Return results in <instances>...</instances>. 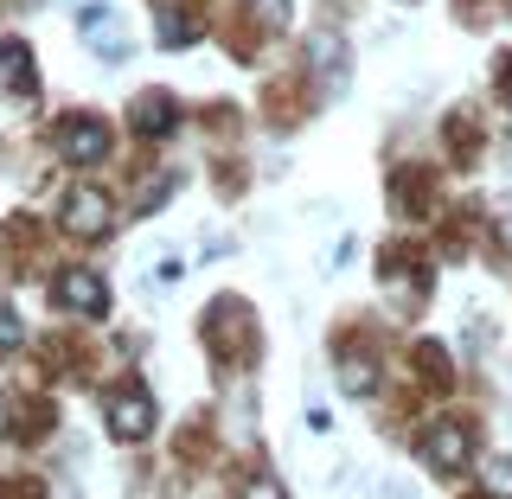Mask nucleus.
<instances>
[{
	"mask_svg": "<svg viewBox=\"0 0 512 499\" xmlns=\"http://www.w3.org/2000/svg\"><path fill=\"white\" fill-rule=\"evenodd\" d=\"M58 148H64V160L90 167V160H103V154H109V128L96 122V116H71V122L58 128Z\"/></svg>",
	"mask_w": 512,
	"mask_h": 499,
	"instance_id": "20e7f679",
	"label": "nucleus"
},
{
	"mask_svg": "<svg viewBox=\"0 0 512 499\" xmlns=\"http://www.w3.org/2000/svg\"><path fill=\"white\" fill-rule=\"evenodd\" d=\"M173 122H180V116H173V96L167 90H148L135 103V135H173Z\"/></svg>",
	"mask_w": 512,
	"mask_h": 499,
	"instance_id": "423d86ee",
	"label": "nucleus"
},
{
	"mask_svg": "<svg viewBox=\"0 0 512 499\" xmlns=\"http://www.w3.org/2000/svg\"><path fill=\"white\" fill-rule=\"evenodd\" d=\"M506 96H512V64H506Z\"/></svg>",
	"mask_w": 512,
	"mask_h": 499,
	"instance_id": "f3484780",
	"label": "nucleus"
},
{
	"mask_svg": "<svg viewBox=\"0 0 512 499\" xmlns=\"http://www.w3.org/2000/svg\"><path fill=\"white\" fill-rule=\"evenodd\" d=\"M20 340H26V327H20V320H13V314H0V352H13Z\"/></svg>",
	"mask_w": 512,
	"mask_h": 499,
	"instance_id": "4468645a",
	"label": "nucleus"
},
{
	"mask_svg": "<svg viewBox=\"0 0 512 499\" xmlns=\"http://www.w3.org/2000/svg\"><path fill=\"white\" fill-rule=\"evenodd\" d=\"M244 499H288V493H282L276 474H250V480H244Z\"/></svg>",
	"mask_w": 512,
	"mask_h": 499,
	"instance_id": "f8f14e48",
	"label": "nucleus"
},
{
	"mask_svg": "<svg viewBox=\"0 0 512 499\" xmlns=\"http://www.w3.org/2000/svg\"><path fill=\"white\" fill-rule=\"evenodd\" d=\"M192 32H199V26H192V20H186V13H173V7H167V13H160V39H167V45H186V39H192Z\"/></svg>",
	"mask_w": 512,
	"mask_h": 499,
	"instance_id": "9b49d317",
	"label": "nucleus"
},
{
	"mask_svg": "<svg viewBox=\"0 0 512 499\" xmlns=\"http://www.w3.org/2000/svg\"><path fill=\"white\" fill-rule=\"evenodd\" d=\"M0 499H39V493H32V487H7V493H0Z\"/></svg>",
	"mask_w": 512,
	"mask_h": 499,
	"instance_id": "dca6fc26",
	"label": "nucleus"
},
{
	"mask_svg": "<svg viewBox=\"0 0 512 499\" xmlns=\"http://www.w3.org/2000/svg\"><path fill=\"white\" fill-rule=\"evenodd\" d=\"M0 84L13 96H32V52L20 39H0Z\"/></svg>",
	"mask_w": 512,
	"mask_h": 499,
	"instance_id": "0eeeda50",
	"label": "nucleus"
},
{
	"mask_svg": "<svg viewBox=\"0 0 512 499\" xmlns=\"http://www.w3.org/2000/svg\"><path fill=\"white\" fill-rule=\"evenodd\" d=\"M416 455H423V468H461L468 461V429L461 423H429L423 436H416Z\"/></svg>",
	"mask_w": 512,
	"mask_h": 499,
	"instance_id": "7ed1b4c3",
	"label": "nucleus"
},
{
	"mask_svg": "<svg viewBox=\"0 0 512 499\" xmlns=\"http://www.w3.org/2000/svg\"><path fill=\"white\" fill-rule=\"evenodd\" d=\"M103 416H109V436L116 442H141L154 429V404H148V391H116L103 404Z\"/></svg>",
	"mask_w": 512,
	"mask_h": 499,
	"instance_id": "f03ea898",
	"label": "nucleus"
},
{
	"mask_svg": "<svg viewBox=\"0 0 512 499\" xmlns=\"http://www.w3.org/2000/svg\"><path fill=\"white\" fill-rule=\"evenodd\" d=\"M480 487L493 499H512V461H487V468H480Z\"/></svg>",
	"mask_w": 512,
	"mask_h": 499,
	"instance_id": "9d476101",
	"label": "nucleus"
},
{
	"mask_svg": "<svg viewBox=\"0 0 512 499\" xmlns=\"http://www.w3.org/2000/svg\"><path fill=\"white\" fill-rule=\"evenodd\" d=\"M256 7H263V26H269V32L288 26V0H256Z\"/></svg>",
	"mask_w": 512,
	"mask_h": 499,
	"instance_id": "ddd939ff",
	"label": "nucleus"
},
{
	"mask_svg": "<svg viewBox=\"0 0 512 499\" xmlns=\"http://www.w3.org/2000/svg\"><path fill=\"white\" fill-rule=\"evenodd\" d=\"M340 391H352V397H372V391H378V372H372L365 359H346V365H340Z\"/></svg>",
	"mask_w": 512,
	"mask_h": 499,
	"instance_id": "6e6552de",
	"label": "nucleus"
},
{
	"mask_svg": "<svg viewBox=\"0 0 512 499\" xmlns=\"http://www.w3.org/2000/svg\"><path fill=\"white\" fill-rule=\"evenodd\" d=\"M52 295L64 308H77V314H103L109 308V288H103V276H90V269H64L52 282Z\"/></svg>",
	"mask_w": 512,
	"mask_h": 499,
	"instance_id": "39448f33",
	"label": "nucleus"
},
{
	"mask_svg": "<svg viewBox=\"0 0 512 499\" xmlns=\"http://www.w3.org/2000/svg\"><path fill=\"white\" fill-rule=\"evenodd\" d=\"M109 224H116V212H109V199L96 186H77L64 199V231L71 237H109Z\"/></svg>",
	"mask_w": 512,
	"mask_h": 499,
	"instance_id": "f257e3e1",
	"label": "nucleus"
},
{
	"mask_svg": "<svg viewBox=\"0 0 512 499\" xmlns=\"http://www.w3.org/2000/svg\"><path fill=\"white\" fill-rule=\"evenodd\" d=\"M340 58H346V45L333 39V32H320V39H314V71L320 77H340Z\"/></svg>",
	"mask_w": 512,
	"mask_h": 499,
	"instance_id": "1a4fd4ad",
	"label": "nucleus"
},
{
	"mask_svg": "<svg viewBox=\"0 0 512 499\" xmlns=\"http://www.w3.org/2000/svg\"><path fill=\"white\" fill-rule=\"evenodd\" d=\"M7 429H13V404H7V397H0V436H7Z\"/></svg>",
	"mask_w": 512,
	"mask_h": 499,
	"instance_id": "2eb2a0df",
	"label": "nucleus"
}]
</instances>
